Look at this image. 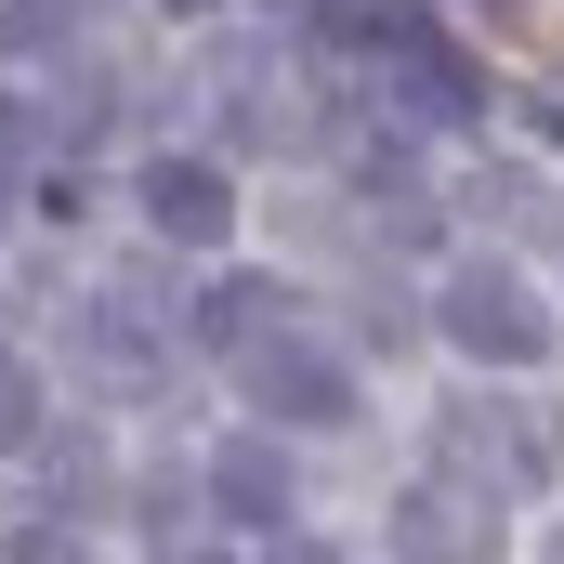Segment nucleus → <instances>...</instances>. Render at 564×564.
<instances>
[{"instance_id":"f257e3e1","label":"nucleus","mask_w":564,"mask_h":564,"mask_svg":"<svg viewBox=\"0 0 564 564\" xmlns=\"http://www.w3.org/2000/svg\"><path fill=\"white\" fill-rule=\"evenodd\" d=\"M328 26H341L368 66H381V93H394L421 132H473V119H486V79H473V66L433 40L408 0H328Z\"/></svg>"},{"instance_id":"f03ea898","label":"nucleus","mask_w":564,"mask_h":564,"mask_svg":"<svg viewBox=\"0 0 564 564\" xmlns=\"http://www.w3.org/2000/svg\"><path fill=\"white\" fill-rule=\"evenodd\" d=\"M433 328H446L473 368H539V355H552V302L512 276V263H459V276L433 289Z\"/></svg>"},{"instance_id":"7ed1b4c3","label":"nucleus","mask_w":564,"mask_h":564,"mask_svg":"<svg viewBox=\"0 0 564 564\" xmlns=\"http://www.w3.org/2000/svg\"><path fill=\"white\" fill-rule=\"evenodd\" d=\"M237 368H250V408H263V421H289V433H328V421H355V368H341V355H328V341H302V328H263V341H250V355H237Z\"/></svg>"},{"instance_id":"20e7f679","label":"nucleus","mask_w":564,"mask_h":564,"mask_svg":"<svg viewBox=\"0 0 564 564\" xmlns=\"http://www.w3.org/2000/svg\"><path fill=\"white\" fill-rule=\"evenodd\" d=\"M210 499H224V525H237V539H289V512H302V486H289L276 433H237V446L210 459Z\"/></svg>"},{"instance_id":"39448f33","label":"nucleus","mask_w":564,"mask_h":564,"mask_svg":"<svg viewBox=\"0 0 564 564\" xmlns=\"http://www.w3.org/2000/svg\"><path fill=\"white\" fill-rule=\"evenodd\" d=\"M132 197H144V224H158V237H184V250H210V237L237 224V184H224L210 158H144Z\"/></svg>"},{"instance_id":"423d86ee","label":"nucleus","mask_w":564,"mask_h":564,"mask_svg":"<svg viewBox=\"0 0 564 564\" xmlns=\"http://www.w3.org/2000/svg\"><path fill=\"white\" fill-rule=\"evenodd\" d=\"M276 315H289V289H276V276H224L210 302H197V341H210V355H250Z\"/></svg>"},{"instance_id":"0eeeda50","label":"nucleus","mask_w":564,"mask_h":564,"mask_svg":"<svg viewBox=\"0 0 564 564\" xmlns=\"http://www.w3.org/2000/svg\"><path fill=\"white\" fill-rule=\"evenodd\" d=\"M355 197H368L381 224H408V237L433 224V184H421V158H408V144H368V158H355Z\"/></svg>"},{"instance_id":"6e6552de","label":"nucleus","mask_w":564,"mask_h":564,"mask_svg":"<svg viewBox=\"0 0 564 564\" xmlns=\"http://www.w3.org/2000/svg\"><path fill=\"white\" fill-rule=\"evenodd\" d=\"M79 26H93V0H0L13 53H79Z\"/></svg>"},{"instance_id":"1a4fd4ad","label":"nucleus","mask_w":564,"mask_h":564,"mask_svg":"<svg viewBox=\"0 0 564 564\" xmlns=\"http://www.w3.org/2000/svg\"><path fill=\"white\" fill-rule=\"evenodd\" d=\"M13 446H40V381L0 355V459H13Z\"/></svg>"},{"instance_id":"9d476101","label":"nucleus","mask_w":564,"mask_h":564,"mask_svg":"<svg viewBox=\"0 0 564 564\" xmlns=\"http://www.w3.org/2000/svg\"><path fill=\"white\" fill-rule=\"evenodd\" d=\"M26 144H40V132H26V106H13V93H0V184H13V171H26Z\"/></svg>"},{"instance_id":"9b49d317","label":"nucleus","mask_w":564,"mask_h":564,"mask_svg":"<svg viewBox=\"0 0 564 564\" xmlns=\"http://www.w3.org/2000/svg\"><path fill=\"white\" fill-rule=\"evenodd\" d=\"M473 13H525V0H473Z\"/></svg>"},{"instance_id":"f8f14e48","label":"nucleus","mask_w":564,"mask_h":564,"mask_svg":"<svg viewBox=\"0 0 564 564\" xmlns=\"http://www.w3.org/2000/svg\"><path fill=\"white\" fill-rule=\"evenodd\" d=\"M171 13H210V0H171Z\"/></svg>"}]
</instances>
